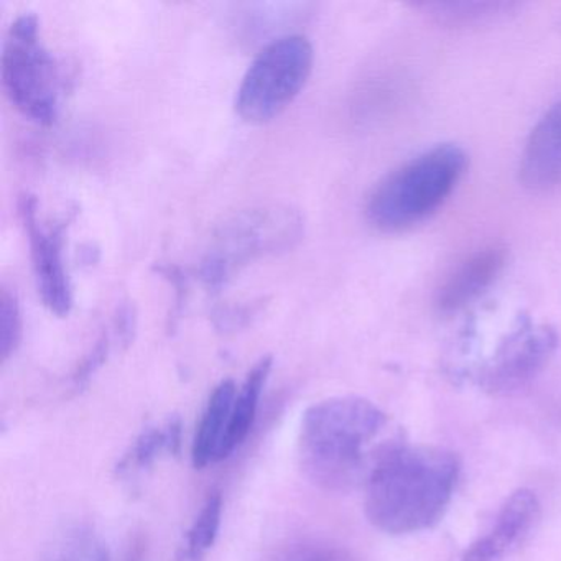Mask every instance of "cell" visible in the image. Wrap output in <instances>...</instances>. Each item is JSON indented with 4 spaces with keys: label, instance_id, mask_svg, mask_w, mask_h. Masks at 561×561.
I'll return each mask as SVG.
<instances>
[{
    "label": "cell",
    "instance_id": "9a60e30c",
    "mask_svg": "<svg viewBox=\"0 0 561 561\" xmlns=\"http://www.w3.org/2000/svg\"><path fill=\"white\" fill-rule=\"evenodd\" d=\"M41 561H110V550L91 525L68 524L45 545Z\"/></svg>",
    "mask_w": 561,
    "mask_h": 561
},
{
    "label": "cell",
    "instance_id": "6da1fadb",
    "mask_svg": "<svg viewBox=\"0 0 561 561\" xmlns=\"http://www.w3.org/2000/svg\"><path fill=\"white\" fill-rule=\"evenodd\" d=\"M402 432L376 403L360 397H333L305 410L298 458L307 478L324 491L366 484L379 459Z\"/></svg>",
    "mask_w": 561,
    "mask_h": 561
},
{
    "label": "cell",
    "instance_id": "30bf717a",
    "mask_svg": "<svg viewBox=\"0 0 561 561\" xmlns=\"http://www.w3.org/2000/svg\"><path fill=\"white\" fill-rule=\"evenodd\" d=\"M507 264V249L492 244L479 249L456 265L436 294V310L443 314L458 313L474 304L497 280Z\"/></svg>",
    "mask_w": 561,
    "mask_h": 561
},
{
    "label": "cell",
    "instance_id": "9c48e42d",
    "mask_svg": "<svg viewBox=\"0 0 561 561\" xmlns=\"http://www.w3.org/2000/svg\"><path fill=\"white\" fill-rule=\"evenodd\" d=\"M538 514L537 494L530 489H517L502 504L491 528L471 543L459 561H501L527 537Z\"/></svg>",
    "mask_w": 561,
    "mask_h": 561
},
{
    "label": "cell",
    "instance_id": "e0dca14e",
    "mask_svg": "<svg viewBox=\"0 0 561 561\" xmlns=\"http://www.w3.org/2000/svg\"><path fill=\"white\" fill-rule=\"evenodd\" d=\"M222 495L213 491L206 497L202 511L193 520L192 527L186 531L185 543L180 550L179 561H203L208 551L215 547L221 528Z\"/></svg>",
    "mask_w": 561,
    "mask_h": 561
},
{
    "label": "cell",
    "instance_id": "8992f818",
    "mask_svg": "<svg viewBox=\"0 0 561 561\" xmlns=\"http://www.w3.org/2000/svg\"><path fill=\"white\" fill-rule=\"evenodd\" d=\"M313 70V47L304 35H284L265 45L249 65L236 94V113L245 123L280 116L301 93Z\"/></svg>",
    "mask_w": 561,
    "mask_h": 561
},
{
    "label": "cell",
    "instance_id": "52a82bcc",
    "mask_svg": "<svg viewBox=\"0 0 561 561\" xmlns=\"http://www.w3.org/2000/svg\"><path fill=\"white\" fill-rule=\"evenodd\" d=\"M557 346L558 336L550 324L522 318L479 370V383L494 396L515 392L547 367Z\"/></svg>",
    "mask_w": 561,
    "mask_h": 561
},
{
    "label": "cell",
    "instance_id": "44dd1931",
    "mask_svg": "<svg viewBox=\"0 0 561 561\" xmlns=\"http://www.w3.org/2000/svg\"><path fill=\"white\" fill-rule=\"evenodd\" d=\"M560 25H561V21H560Z\"/></svg>",
    "mask_w": 561,
    "mask_h": 561
},
{
    "label": "cell",
    "instance_id": "7c38bea8",
    "mask_svg": "<svg viewBox=\"0 0 561 561\" xmlns=\"http://www.w3.org/2000/svg\"><path fill=\"white\" fill-rule=\"evenodd\" d=\"M238 386L225 379L215 387L196 428L192 446V461L196 469L222 461V448L228 436Z\"/></svg>",
    "mask_w": 561,
    "mask_h": 561
},
{
    "label": "cell",
    "instance_id": "8fae6325",
    "mask_svg": "<svg viewBox=\"0 0 561 561\" xmlns=\"http://www.w3.org/2000/svg\"><path fill=\"white\" fill-rule=\"evenodd\" d=\"M518 179L534 193L561 186V100L531 129L522 152Z\"/></svg>",
    "mask_w": 561,
    "mask_h": 561
},
{
    "label": "cell",
    "instance_id": "4fadbf2b",
    "mask_svg": "<svg viewBox=\"0 0 561 561\" xmlns=\"http://www.w3.org/2000/svg\"><path fill=\"white\" fill-rule=\"evenodd\" d=\"M182 449V419L169 416L163 425L147 426L134 439L117 465V474L134 476L152 468L162 456H176Z\"/></svg>",
    "mask_w": 561,
    "mask_h": 561
},
{
    "label": "cell",
    "instance_id": "2e32d148",
    "mask_svg": "<svg viewBox=\"0 0 561 561\" xmlns=\"http://www.w3.org/2000/svg\"><path fill=\"white\" fill-rule=\"evenodd\" d=\"M428 18L438 24L449 27H466V25L484 24L492 19L507 14L517 4L507 2H425L416 4Z\"/></svg>",
    "mask_w": 561,
    "mask_h": 561
},
{
    "label": "cell",
    "instance_id": "7a4b0ae2",
    "mask_svg": "<svg viewBox=\"0 0 561 561\" xmlns=\"http://www.w3.org/2000/svg\"><path fill=\"white\" fill-rule=\"evenodd\" d=\"M459 459L449 449L397 443L364 484L367 520L389 535L428 530L451 504Z\"/></svg>",
    "mask_w": 561,
    "mask_h": 561
},
{
    "label": "cell",
    "instance_id": "ffe728a7",
    "mask_svg": "<svg viewBox=\"0 0 561 561\" xmlns=\"http://www.w3.org/2000/svg\"><path fill=\"white\" fill-rule=\"evenodd\" d=\"M144 545L140 541L134 543V548H130V553L127 554L126 561H142Z\"/></svg>",
    "mask_w": 561,
    "mask_h": 561
},
{
    "label": "cell",
    "instance_id": "277c9868",
    "mask_svg": "<svg viewBox=\"0 0 561 561\" xmlns=\"http://www.w3.org/2000/svg\"><path fill=\"white\" fill-rule=\"evenodd\" d=\"M304 232V218L290 206L241 211L213 236L199 264V278L209 290H219L251 262L294 249Z\"/></svg>",
    "mask_w": 561,
    "mask_h": 561
},
{
    "label": "cell",
    "instance_id": "ba28073f",
    "mask_svg": "<svg viewBox=\"0 0 561 561\" xmlns=\"http://www.w3.org/2000/svg\"><path fill=\"white\" fill-rule=\"evenodd\" d=\"M19 213L27 231L32 264L42 301L57 317H68L73 308V290L65 267L64 249L65 236L75 215L45 225L38 218L37 198L32 195L22 196Z\"/></svg>",
    "mask_w": 561,
    "mask_h": 561
},
{
    "label": "cell",
    "instance_id": "5bb4252c",
    "mask_svg": "<svg viewBox=\"0 0 561 561\" xmlns=\"http://www.w3.org/2000/svg\"><path fill=\"white\" fill-rule=\"evenodd\" d=\"M274 359L271 356L262 357L245 377L242 386L236 393L234 405H232L231 422H229L228 436H226L225 448H222V461L248 438L257 419L259 403L262 392L271 376Z\"/></svg>",
    "mask_w": 561,
    "mask_h": 561
},
{
    "label": "cell",
    "instance_id": "3957f363",
    "mask_svg": "<svg viewBox=\"0 0 561 561\" xmlns=\"http://www.w3.org/2000/svg\"><path fill=\"white\" fill-rule=\"evenodd\" d=\"M468 156L456 144H438L387 173L370 192L367 221L383 234H399L439 211L458 188Z\"/></svg>",
    "mask_w": 561,
    "mask_h": 561
},
{
    "label": "cell",
    "instance_id": "5b68a950",
    "mask_svg": "<svg viewBox=\"0 0 561 561\" xmlns=\"http://www.w3.org/2000/svg\"><path fill=\"white\" fill-rule=\"evenodd\" d=\"M2 84L12 106L41 126L60 114V65L42 42L41 22L32 12L19 15L9 28L2 54Z\"/></svg>",
    "mask_w": 561,
    "mask_h": 561
},
{
    "label": "cell",
    "instance_id": "ac0fdd59",
    "mask_svg": "<svg viewBox=\"0 0 561 561\" xmlns=\"http://www.w3.org/2000/svg\"><path fill=\"white\" fill-rule=\"evenodd\" d=\"M24 336V320H22L21 304L18 295L11 288L2 290V307H0V354L2 360H9L19 350Z\"/></svg>",
    "mask_w": 561,
    "mask_h": 561
},
{
    "label": "cell",
    "instance_id": "d6986e66",
    "mask_svg": "<svg viewBox=\"0 0 561 561\" xmlns=\"http://www.w3.org/2000/svg\"><path fill=\"white\" fill-rule=\"evenodd\" d=\"M113 341H116L113 330L103 331V334L98 337L96 343L91 347L90 353L81 359V363L78 364L77 370H75L73 377H71L75 389H84L91 382V379L96 376L98 370L104 366L107 357H110Z\"/></svg>",
    "mask_w": 561,
    "mask_h": 561
}]
</instances>
